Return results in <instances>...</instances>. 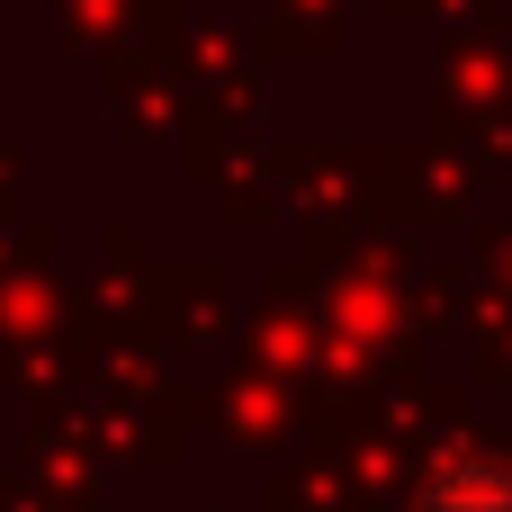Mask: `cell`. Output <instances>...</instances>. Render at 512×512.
Wrapping results in <instances>:
<instances>
[{
	"label": "cell",
	"instance_id": "obj_1",
	"mask_svg": "<svg viewBox=\"0 0 512 512\" xmlns=\"http://www.w3.org/2000/svg\"><path fill=\"white\" fill-rule=\"evenodd\" d=\"M423 512H512V468H495V459H441V477L423 486Z\"/></svg>",
	"mask_w": 512,
	"mask_h": 512
}]
</instances>
